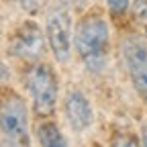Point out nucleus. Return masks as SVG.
Here are the masks:
<instances>
[{"instance_id":"f257e3e1","label":"nucleus","mask_w":147,"mask_h":147,"mask_svg":"<svg viewBox=\"0 0 147 147\" xmlns=\"http://www.w3.org/2000/svg\"><path fill=\"white\" fill-rule=\"evenodd\" d=\"M74 51L90 74H102L108 65L110 53V27L98 12H86L74 29Z\"/></svg>"},{"instance_id":"f03ea898","label":"nucleus","mask_w":147,"mask_h":147,"mask_svg":"<svg viewBox=\"0 0 147 147\" xmlns=\"http://www.w3.org/2000/svg\"><path fill=\"white\" fill-rule=\"evenodd\" d=\"M0 133L16 147H31L29 104L10 86H0Z\"/></svg>"},{"instance_id":"7ed1b4c3","label":"nucleus","mask_w":147,"mask_h":147,"mask_svg":"<svg viewBox=\"0 0 147 147\" xmlns=\"http://www.w3.org/2000/svg\"><path fill=\"white\" fill-rule=\"evenodd\" d=\"M25 86L31 96L33 113L39 119H49L57 110L59 102V80L53 65L43 59L31 63L25 76Z\"/></svg>"},{"instance_id":"20e7f679","label":"nucleus","mask_w":147,"mask_h":147,"mask_svg":"<svg viewBox=\"0 0 147 147\" xmlns=\"http://www.w3.org/2000/svg\"><path fill=\"white\" fill-rule=\"evenodd\" d=\"M74 18L65 4H57L47 10L45 16V37L47 47L55 61L67 63L74 53Z\"/></svg>"},{"instance_id":"39448f33","label":"nucleus","mask_w":147,"mask_h":147,"mask_svg":"<svg viewBox=\"0 0 147 147\" xmlns=\"http://www.w3.org/2000/svg\"><path fill=\"white\" fill-rule=\"evenodd\" d=\"M47 45L45 29L35 21H23L8 37V53L23 61H41Z\"/></svg>"},{"instance_id":"423d86ee","label":"nucleus","mask_w":147,"mask_h":147,"mask_svg":"<svg viewBox=\"0 0 147 147\" xmlns=\"http://www.w3.org/2000/svg\"><path fill=\"white\" fill-rule=\"evenodd\" d=\"M123 61L135 92L147 102V39L137 35H129L121 45Z\"/></svg>"},{"instance_id":"0eeeda50","label":"nucleus","mask_w":147,"mask_h":147,"mask_svg":"<svg viewBox=\"0 0 147 147\" xmlns=\"http://www.w3.org/2000/svg\"><path fill=\"white\" fill-rule=\"evenodd\" d=\"M61 108H63L65 123L71 127V131H76V133H86V131H90V129H92L94 119H96L94 106H92L90 98L84 94L80 88L71 86V88L65 90Z\"/></svg>"},{"instance_id":"6e6552de","label":"nucleus","mask_w":147,"mask_h":147,"mask_svg":"<svg viewBox=\"0 0 147 147\" xmlns=\"http://www.w3.org/2000/svg\"><path fill=\"white\" fill-rule=\"evenodd\" d=\"M35 139L39 147H69L59 125L53 123L51 119H41V123H37Z\"/></svg>"},{"instance_id":"1a4fd4ad","label":"nucleus","mask_w":147,"mask_h":147,"mask_svg":"<svg viewBox=\"0 0 147 147\" xmlns=\"http://www.w3.org/2000/svg\"><path fill=\"white\" fill-rule=\"evenodd\" d=\"M110 147H141V141L131 131H121V133H115Z\"/></svg>"},{"instance_id":"9d476101","label":"nucleus","mask_w":147,"mask_h":147,"mask_svg":"<svg viewBox=\"0 0 147 147\" xmlns=\"http://www.w3.org/2000/svg\"><path fill=\"white\" fill-rule=\"evenodd\" d=\"M106 8L113 16H123L131 10V0H106Z\"/></svg>"},{"instance_id":"9b49d317","label":"nucleus","mask_w":147,"mask_h":147,"mask_svg":"<svg viewBox=\"0 0 147 147\" xmlns=\"http://www.w3.org/2000/svg\"><path fill=\"white\" fill-rule=\"evenodd\" d=\"M131 14L137 23L147 25V0H133L131 4Z\"/></svg>"},{"instance_id":"f8f14e48","label":"nucleus","mask_w":147,"mask_h":147,"mask_svg":"<svg viewBox=\"0 0 147 147\" xmlns=\"http://www.w3.org/2000/svg\"><path fill=\"white\" fill-rule=\"evenodd\" d=\"M14 2L21 6L23 10H37L43 4V0H14Z\"/></svg>"},{"instance_id":"ddd939ff","label":"nucleus","mask_w":147,"mask_h":147,"mask_svg":"<svg viewBox=\"0 0 147 147\" xmlns=\"http://www.w3.org/2000/svg\"><path fill=\"white\" fill-rule=\"evenodd\" d=\"M8 78H10V69H8V65H6L4 59H0V86H2Z\"/></svg>"},{"instance_id":"4468645a","label":"nucleus","mask_w":147,"mask_h":147,"mask_svg":"<svg viewBox=\"0 0 147 147\" xmlns=\"http://www.w3.org/2000/svg\"><path fill=\"white\" fill-rule=\"evenodd\" d=\"M88 2H90V0H61V4H65L67 8L69 6H74V8H76V6H84Z\"/></svg>"},{"instance_id":"2eb2a0df","label":"nucleus","mask_w":147,"mask_h":147,"mask_svg":"<svg viewBox=\"0 0 147 147\" xmlns=\"http://www.w3.org/2000/svg\"><path fill=\"white\" fill-rule=\"evenodd\" d=\"M141 147H147V123H145V127H143V131H141Z\"/></svg>"},{"instance_id":"dca6fc26","label":"nucleus","mask_w":147,"mask_h":147,"mask_svg":"<svg viewBox=\"0 0 147 147\" xmlns=\"http://www.w3.org/2000/svg\"><path fill=\"white\" fill-rule=\"evenodd\" d=\"M145 39H147V25H145Z\"/></svg>"},{"instance_id":"f3484780","label":"nucleus","mask_w":147,"mask_h":147,"mask_svg":"<svg viewBox=\"0 0 147 147\" xmlns=\"http://www.w3.org/2000/svg\"><path fill=\"white\" fill-rule=\"evenodd\" d=\"M0 147H6V145H2V143H0Z\"/></svg>"}]
</instances>
